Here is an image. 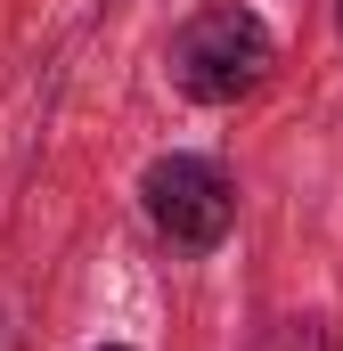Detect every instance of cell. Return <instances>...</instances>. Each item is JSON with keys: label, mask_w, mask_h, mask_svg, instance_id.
<instances>
[{"label": "cell", "mask_w": 343, "mask_h": 351, "mask_svg": "<svg viewBox=\"0 0 343 351\" xmlns=\"http://www.w3.org/2000/svg\"><path fill=\"white\" fill-rule=\"evenodd\" d=\"M164 74L188 106H246L278 74V33L261 25L246 0H204L172 25L164 41Z\"/></svg>", "instance_id": "cell-1"}, {"label": "cell", "mask_w": 343, "mask_h": 351, "mask_svg": "<svg viewBox=\"0 0 343 351\" xmlns=\"http://www.w3.org/2000/svg\"><path fill=\"white\" fill-rule=\"evenodd\" d=\"M139 213L147 229L164 237L172 254H221L229 229H237V180L221 172L213 156H188L172 147L139 172Z\"/></svg>", "instance_id": "cell-2"}, {"label": "cell", "mask_w": 343, "mask_h": 351, "mask_svg": "<svg viewBox=\"0 0 343 351\" xmlns=\"http://www.w3.org/2000/svg\"><path fill=\"white\" fill-rule=\"evenodd\" d=\"M254 351H335V327L327 319H270L254 335Z\"/></svg>", "instance_id": "cell-3"}, {"label": "cell", "mask_w": 343, "mask_h": 351, "mask_svg": "<svg viewBox=\"0 0 343 351\" xmlns=\"http://www.w3.org/2000/svg\"><path fill=\"white\" fill-rule=\"evenodd\" d=\"M90 351H131V343H90Z\"/></svg>", "instance_id": "cell-4"}, {"label": "cell", "mask_w": 343, "mask_h": 351, "mask_svg": "<svg viewBox=\"0 0 343 351\" xmlns=\"http://www.w3.org/2000/svg\"><path fill=\"white\" fill-rule=\"evenodd\" d=\"M335 33H343V0H335Z\"/></svg>", "instance_id": "cell-5"}]
</instances>
